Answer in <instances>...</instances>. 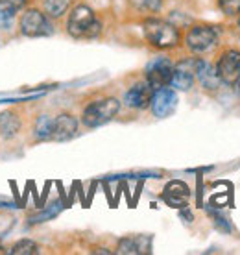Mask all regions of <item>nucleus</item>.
Wrapping results in <instances>:
<instances>
[{"label":"nucleus","instance_id":"nucleus-10","mask_svg":"<svg viewBox=\"0 0 240 255\" xmlns=\"http://www.w3.org/2000/svg\"><path fill=\"white\" fill-rule=\"evenodd\" d=\"M194 59L185 58L174 65V74H172L170 87L176 91H190L196 83V72H194Z\"/></svg>","mask_w":240,"mask_h":255},{"label":"nucleus","instance_id":"nucleus-16","mask_svg":"<svg viewBox=\"0 0 240 255\" xmlns=\"http://www.w3.org/2000/svg\"><path fill=\"white\" fill-rule=\"evenodd\" d=\"M32 133L37 140H52V133H54V117L52 115H39L33 122Z\"/></svg>","mask_w":240,"mask_h":255},{"label":"nucleus","instance_id":"nucleus-22","mask_svg":"<svg viewBox=\"0 0 240 255\" xmlns=\"http://www.w3.org/2000/svg\"><path fill=\"white\" fill-rule=\"evenodd\" d=\"M216 4L226 17H239L240 15V0H216Z\"/></svg>","mask_w":240,"mask_h":255},{"label":"nucleus","instance_id":"nucleus-1","mask_svg":"<svg viewBox=\"0 0 240 255\" xmlns=\"http://www.w3.org/2000/svg\"><path fill=\"white\" fill-rule=\"evenodd\" d=\"M146 43L157 50H174L181 43V32L174 22L159 17H148L142 22Z\"/></svg>","mask_w":240,"mask_h":255},{"label":"nucleus","instance_id":"nucleus-13","mask_svg":"<svg viewBox=\"0 0 240 255\" xmlns=\"http://www.w3.org/2000/svg\"><path fill=\"white\" fill-rule=\"evenodd\" d=\"M189 198H190V187L181 181V179H172L166 183L163 191V200L170 207H176V209H183L189 205Z\"/></svg>","mask_w":240,"mask_h":255},{"label":"nucleus","instance_id":"nucleus-9","mask_svg":"<svg viewBox=\"0 0 240 255\" xmlns=\"http://www.w3.org/2000/svg\"><path fill=\"white\" fill-rule=\"evenodd\" d=\"M152 96H153L152 85L146 82V80H139V82H135L131 87L124 93L122 102H124L126 108L135 109V111H142V109L150 108Z\"/></svg>","mask_w":240,"mask_h":255},{"label":"nucleus","instance_id":"nucleus-19","mask_svg":"<svg viewBox=\"0 0 240 255\" xmlns=\"http://www.w3.org/2000/svg\"><path fill=\"white\" fill-rule=\"evenodd\" d=\"M61 209H63V202H59V200H56V202H52V204H48L44 209H41L39 213H35V215H32V217L28 218L30 220V224L32 226H35V224H43V222H48V220H52V218H56L59 213H61Z\"/></svg>","mask_w":240,"mask_h":255},{"label":"nucleus","instance_id":"nucleus-4","mask_svg":"<svg viewBox=\"0 0 240 255\" xmlns=\"http://www.w3.org/2000/svg\"><path fill=\"white\" fill-rule=\"evenodd\" d=\"M183 41L187 50L192 52V54H196V56L209 54L211 50H215L218 43H220V26L192 24L189 26Z\"/></svg>","mask_w":240,"mask_h":255},{"label":"nucleus","instance_id":"nucleus-6","mask_svg":"<svg viewBox=\"0 0 240 255\" xmlns=\"http://www.w3.org/2000/svg\"><path fill=\"white\" fill-rule=\"evenodd\" d=\"M174 61L166 56H157L153 58L144 69V80L152 89H161V87H168L172 82V74H174Z\"/></svg>","mask_w":240,"mask_h":255},{"label":"nucleus","instance_id":"nucleus-5","mask_svg":"<svg viewBox=\"0 0 240 255\" xmlns=\"http://www.w3.org/2000/svg\"><path fill=\"white\" fill-rule=\"evenodd\" d=\"M19 32L20 35L30 39L35 37H50L54 33L52 19L39 7H24L19 17Z\"/></svg>","mask_w":240,"mask_h":255},{"label":"nucleus","instance_id":"nucleus-20","mask_svg":"<svg viewBox=\"0 0 240 255\" xmlns=\"http://www.w3.org/2000/svg\"><path fill=\"white\" fill-rule=\"evenodd\" d=\"M126 2L135 11L146 13V15H155L163 7V0H126Z\"/></svg>","mask_w":240,"mask_h":255},{"label":"nucleus","instance_id":"nucleus-26","mask_svg":"<svg viewBox=\"0 0 240 255\" xmlns=\"http://www.w3.org/2000/svg\"><path fill=\"white\" fill-rule=\"evenodd\" d=\"M13 207H20V205L13 204V202H4V200H0V209H13Z\"/></svg>","mask_w":240,"mask_h":255},{"label":"nucleus","instance_id":"nucleus-12","mask_svg":"<svg viewBox=\"0 0 240 255\" xmlns=\"http://www.w3.org/2000/svg\"><path fill=\"white\" fill-rule=\"evenodd\" d=\"M78 128H80V121L72 113H59L54 117V133H52V140L57 142H65V140L74 139L78 135Z\"/></svg>","mask_w":240,"mask_h":255},{"label":"nucleus","instance_id":"nucleus-14","mask_svg":"<svg viewBox=\"0 0 240 255\" xmlns=\"http://www.w3.org/2000/svg\"><path fill=\"white\" fill-rule=\"evenodd\" d=\"M152 252V237L148 235H129L120 239L115 254L120 255H142Z\"/></svg>","mask_w":240,"mask_h":255},{"label":"nucleus","instance_id":"nucleus-18","mask_svg":"<svg viewBox=\"0 0 240 255\" xmlns=\"http://www.w3.org/2000/svg\"><path fill=\"white\" fill-rule=\"evenodd\" d=\"M17 13L19 9L11 4H7L6 0H0V32H9L15 20H17Z\"/></svg>","mask_w":240,"mask_h":255},{"label":"nucleus","instance_id":"nucleus-25","mask_svg":"<svg viewBox=\"0 0 240 255\" xmlns=\"http://www.w3.org/2000/svg\"><path fill=\"white\" fill-rule=\"evenodd\" d=\"M6 2L7 4H11V6H15L19 11H22V9L28 6V2H30V0H6Z\"/></svg>","mask_w":240,"mask_h":255},{"label":"nucleus","instance_id":"nucleus-7","mask_svg":"<svg viewBox=\"0 0 240 255\" xmlns=\"http://www.w3.org/2000/svg\"><path fill=\"white\" fill-rule=\"evenodd\" d=\"M215 67L216 74L222 80V83L233 87L235 83L240 80V50H237V48H226L224 52H220Z\"/></svg>","mask_w":240,"mask_h":255},{"label":"nucleus","instance_id":"nucleus-27","mask_svg":"<svg viewBox=\"0 0 240 255\" xmlns=\"http://www.w3.org/2000/svg\"><path fill=\"white\" fill-rule=\"evenodd\" d=\"M95 254H113V252L108 248H98V250H95Z\"/></svg>","mask_w":240,"mask_h":255},{"label":"nucleus","instance_id":"nucleus-8","mask_svg":"<svg viewBox=\"0 0 240 255\" xmlns=\"http://www.w3.org/2000/svg\"><path fill=\"white\" fill-rule=\"evenodd\" d=\"M177 108V93L174 87H161L153 91L152 102H150V111L155 119H166L170 117Z\"/></svg>","mask_w":240,"mask_h":255},{"label":"nucleus","instance_id":"nucleus-2","mask_svg":"<svg viewBox=\"0 0 240 255\" xmlns=\"http://www.w3.org/2000/svg\"><path fill=\"white\" fill-rule=\"evenodd\" d=\"M67 33L74 39H96L102 33V20L87 4H76L67 17Z\"/></svg>","mask_w":240,"mask_h":255},{"label":"nucleus","instance_id":"nucleus-28","mask_svg":"<svg viewBox=\"0 0 240 255\" xmlns=\"http://www.w3.org/2000/svg\"><path fill=\"white\" fill-rule=\"evenodd\" d=\"M233 87H235V93H237V95L240 96V80H239V82H237V83H235Z\"/></svg>","mask_w":240,"mask_h":255},{"label":"nucleus","instance_id":"nucleus-17","mask_svg":"<svg viewBox=\"0 0 240 255\" xmlns=\"http://www.w3.org/2000/svg\"><path fill=\"white\" fill-rule=\"evenodd\" d=\"M41 4H43V11L50 19H61L70 9L72 0H41Z\"/></svg>","mask_w":240,"mask_h":255},{"label":"nucleus","instance_id":"nucleus-3","mask_svg":"<svg viewBox=\"0 0 240 255\" xmlns=\"http://www.w3.org/2000/svg\"><path fill=\"white\" fill-rule=\"evenodd\" d=\"M122 102L115 96H104L89 102L82 111V124L85 128H100L108 124L120 113Z\"/></svg>","mask_w":240,"mask_h":255},{"label":"nucleus","instance_id":"nucleus-30","mask_svg":"<svg viewBox=\"0 0 240 255\" xmlns=\"http://www.w3.org/2000/svg\"><path fill=\"white\" fill-rule=\"evenodd\" d=\"M237 26H239V30H240V15H239V19H237Z\"/></svg>","mask_w":240,"mask_h":255},{"label":"nucleus","instance_id":"nucleus-21","mask_svg":"<svg viewBox=\"0 0 240 255\" xmlns=\"http://www.w3.org/2000/svg\"><path fill=\"white\" fill-rule=\"evenodd\" d=\"M9 255H35L39 254V244L32 239H20L19 243H15L11 248L7 250Z\"/></svg>","mask_w":240,"mask_h":255},{"label":"nucleus","instance_id":"nucleus-11","mask_svg":"<svg viewBox=\"0 0 240 255\" xmlns=\"http://www.w3.org/2000/svg\"><path fill=\"white\" fill-rule=\"evenodd\" d=\"M194 72H196V82L205 91H218L220 85H224L222 80L218 78V74H216L215 63L207 61L205 58L194 59Z\"/></svg>","mask_w":240,"mask_h":255},{"label":"nucleus","instance_id":"nucleus-23","mask_svg":"<svg viewBox=\"0 0 240 255\" xmlns=\"http://www.w3.org/2000/svg\"><path fill=\"white\" fill-rule=\"evenodd\" d=\"M209 217L213 218V222H215L216 230L224 231V233H231V230H233V226L229 224V220L224 215H222L220 211H215V209H209Z\"/></svg>","mask_w":240,"mask_h":255},{"label":"nucleus","instance_id":"nucleus-24","mask_svg":"<svg viewBox=\"0 0 240 255\" xmlns=\"http://www.w3.org/2000/svg\"><path fill=\"white\" fill-rule=\"evenodd\" d=\"M179 217L185 218V222H189V224L194 220V215L189 211V205H187V207H183V209H179Z\"/></svg>","mask_w":240,"mask_h":255},{"label":"nucleus","instance_id":"nucleus-29","mask_svg":"<svg viewBox=\"0 0 240 255\" xmlns=\"http://www.w3.org/2000/svg\"><path fill=\"white\" fill-rule=\"evenodd\" d=\"M0 254H7V250H6V248H2V246H0Z\"/></svg>","mask_w":240,"mask_h":255},{"label":"nucleus","instance_id":"nucleus-15","mask_svg":"<svg viewBox=\"0 0 240 255\" xmlns=\"http://www.w3.org/2000/svg\"><path fill=\"white\" fill-rule=\"evenodd\" d=\"M20 128H22V121L17 111H4L0 113V135L2 139L11 140L20 133Z\"/></svg>","mask_w":240,"mask_h":255}]
</instances>
